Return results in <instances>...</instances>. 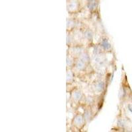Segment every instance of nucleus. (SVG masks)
Listing matches in <instances>:
<instances>
[{
    "label": "nucleus",
    "instance_id": "obj_1",
    "mask_svg": "<svg viewBox=\"0 0 132 132\" xmlns=\"http://www.w3.org/2000/svg\"><path fill=\"white\" fill-rule=\"evenodd\" d=\"M79 2L77 0H69L68 3V7L70 10H74L78 7Z\"/></svg>",
    "mask_w": 132,
    "mask_h": 132
},
{
    "label": "nucleus",
    "instance_id": "obj_2",
    "mask_svg": "<svg viewBox=\"0 0 132 132\" xmlns=\"http://www.w3.org/2000/svg\"><path fill=\"white\" fill-rule=\"evenodd\" d=\"M98 2L97 0H89L88 2V7L90 10H93L97 7Z\"/></svg>",
    "mask_w": 132,
    "mask_h": 132
}]
</instances>
